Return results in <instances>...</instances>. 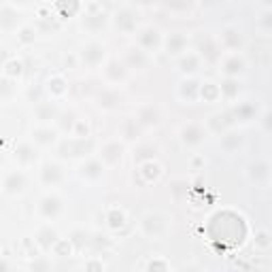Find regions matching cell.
<instances>
[{
    "instance_id": "13",
    "label": "cell",
    "mask_w": 272,
    "mask_h": 272,
    "mask_svg": "<svg viewBox=\"0 0 272 272\" xmlns=\"http://www.w3.org/2000/svg\"><path fill=\"white\" fill-rule=\"evenodd\" d=\"M56 242H58V232L51 226H45V228L38 230V234H36V244H38V247L51 249Z\"/></svg>"
},
{
    "instance_id": "17",
    "label": "cell",
    "mask_w": 272,
    "mask_h": 272,
    "mask_svg": "<svg viewBox=\"0 0 272 272\" xmlns=\"http://www.w3.org/2000/svg\"><path fill=\"white\" fill-rule=\"evenodd\" d=\"M36 113V119H41V121H51V119H56L58 117V107L54 105V102H38V107L34 109Z\"/></svg>"
},
{
    "instance_id": "41",
    "label": "cell",
    "mask_w": 272,
    "mask_h": 272,
    "mask_svg": "<svg viewBox=\"0 0 272 272\" xmlns=\"http://www.w3.org/2000/svg\"><path fill=\"white\" fill-rule=\"evenodd\" d=\"M13 94V85L9 79H3L0 81V98H9Z\"/></svg>"
},
{
    "instance_id": "43",
    "label": "cell",
    "mask_w": 272,
    "mask_h": 272,
    "mask_svg": "<svg viewBox=\"0 0 272 272\" xmlns=\"http://www.w3.org/2000/svg\"><path fill=\"white\" fill-rule=\"evenodd\" d=\"M19 41H21V43L34 41V30H32V28H21V30H19Z\"/></svg>"
},
{
    "instance_id": "42",
    "label": "cell",
    "mask_w": 272,
    "mask_h": 272,
    "mask_svg": "<svg viewBox=\"0 0 272 272\" xmlns=\"http://www.w3.org/2000/svg\"><path fill=\"white\" fill-rule=\"evenodd\" d=\"M60 126H62V130H72V126H75V117L68 113V115H62L60 117Z\"/></svg>"
},
{
    "instance_id": "12",
    "label": "cell",
    "mask_w": 272,
    "mask_h": 272,
    "mask_svg": "<svg viewBox=\"0 0 272 272\" xmlns=\"http://www.w3.org/2000/svg\"><path fill=\"white\" fill-rule=\"evenodd\" d=\"M41 181L45 185H58L60 181H62V168L54 162H49L43 166V170H41Z\"/></svg>"
},
{
    "instance_id": "7",
    "label": "cell",
    "mask_w": 272,
    "mask_h": 272,
    "mask_svg": "<svg viewBox=\"0 0 272 272\" xmlns=\"http://www.w3.org/2000/svg\"><path fill=\"white\" fill-rule=\"evenodd\" d=\"M138 45H140V49L145 51V54H147V51L158 49V45H160V32L155 28H145L138 34Z\"/></svg>"
},
{
    "instance_id": "34",
    "label": "cell",
    "mask_w": 272,
    "mask_h": 272,
    "mask_svg": "<svg viewBox=\"0 0 272 272\" xmlns=\"http://www.w3.org/2000/svg\"><path fill=\"white\" fill-rule=\"evenodd\" d=\"M238 145H240V136L238 134H226L224 140H221V147L226 151H234Z\"/></svg>"
},
{
    "instance_id": "24",
    "label": "cell",
    "mask_w": 272,
    "mask_h": 272,
    "mask_svg": "<svg viewBox=\"0 0 272 272\" xmlns=\"http://www.w3.org/2000/svg\"><path fill=\"white\" fill-rule=\"evenodd\" d=\"M17 26V13L11 7H0V28L11 30Z\"/></svg>"
},
{
    "instance_id": "15",
    "label": "cell",
    "mask_w": 272,
    "mask_h": 272,
    "mask_svg": "<svg viewBox=\"0 0 272 272\" xmlns=\"http://www.w3.org/2000/svg\"><path fill=\"white\" fill-rule=\"evenodd\" d=\"M62 149L68 151L70 155H85L89 149H92V142L87 138H72L70 142H64Z\"/></svg>"
},
{
    "instance_id": "37",
    "label": "cell",
    "mask_w": 272,
    "mask_h": 272,
    "mask_svg": "<svg viewBox=\"0 0 272 272\" xmlns=\"http://www.w3.org/2000/svg\"><path fill=\"white\" fill-rule=\"evenodd\" d=\"M72 130H75V138H87V134H89V128L85 121H75Z\"/></svg>"
},
{
    "instance_id": "47",
    "label": "cell",
    "mask_w": 272,
    "mask_h": 272,
    "mask_svg": "<svg viewBox=\"0 0 272 272\" xmlns=\"http://www.w3.org/2000/svg\"><path fill=\"white\" fill-rule=\"evenodd\" d=\"M185 272H198V270H193V268H187V270H185Z\"/></svg>"
},
{
    "instance_id": "18",
    "label": "cell",
    "mask_w": 272,
    "mask_h": 272,
    "mask_svg": "<svg viewBox=\"0 0 272 272\" xmlns=\"http://www.w3.org/2000/svg\"><path fill=\"white\" fill-rule=\"evenodd\" d=\"M224 72L228 75V79H234L236 75L244 72V60L238 58V56H230V58L224 62Z\"/></svg>"
},
{
    "instance_id": "33",
    "label": "cell",
    "mask_w": 272,
    "mask_h": 272,
    "mask_svg": "<svg viewBox=\"0 0 272 272\" xmlns=\"http://www.w3.org/2000/svg\"><path fill=\"white\" fill-rule=\"evenodd\" d=\"M49 270H51V266H49L47 257H34L30 264V272H49Z\"/></svg>"
},
{
    "instance_id": "14",
    "label": "cell",
    "mask_w": 272,
    "mask_h": 272,
    "mask_svg": "<svg viewBox=\"0 0 272 272\" xmlns=\"http://www.w3.org/2000/svg\"><path fill=\"white\" fill-rule=\"evenodd\" d=\"M115 23H117V28H119V30H123V32H132V30L136 28V15H134L132 11L123 9V11H119L117 15H115Z\"/></svg>"
},
{
    "instance_id": "6",
    "label": "cell",
    "mask_w": 272,
    "mask_h": 272,
    "mask_svg": "<svg viewBox=\"0 0 272 272\" xmlns=\"http://www.w3.org/2000/svg\"><path fill=\"white\" fill-rule=\"evenodd\" d=\"M187 47V36L183 32H175L166 38V54L168 56H181Z\"/></svg>"
},
{
    "instance_id": "22",
    "label": "cell",
    "mask_w": 272,
    "mask_h": 272,
    "mask_svg": "<svg viewBox=\"0 0 272 272\" xmlns=\"http://www.w3.org/2000/svg\"><path fill=\"white\" fill-rule=\"evenodd\" d=\"M107 77L113 81V83H119L126 79V64L117 62V60H111L107 64Z\"/></svg>"
},
{
    "instance_id": "38",
    "label": "cell",
    "mask_w": 272,
    "mask_h": 272,
    "mask_svg": "<svg viewBox=\"0 0 272 272\" xmlns=\"http://www.w3.org/2000/svg\"><path fill=\"white\" fill-rule=\"evenodd\" d=\"M147 272H168V266L162 260H153V262H149Z\"/></svg>"
},
{
    "instance_id": "1",
    "label": "cell",
    "mask_w": 272,
    "mask_h": 272,
    "mask_svg": "<svg viewBox=\"0 0 272 272\" xmlns=\"http://www.w3.org/2000/svg\"><path fill=\"white\" fill-rule=\"evenodd\" d=\"M140 228H142V234H145L147 238H160L166 232V221H164L162 215L151 213V215H147L145 219H142Z\"/></svg>"
},
{
    "instance_id": "23",
    "label": "cell",
    "mask_w": 272,
    "mask_h": 272,
    "mask_svg": "<svg viewBox=\"0 0 272 272\" xmlns=\"http://www.w3.org/2000/svg\"><path fill=\"white\" fill-rule=\"evenodd\" d=\"M198 66H200V60H198L196 54H183V56L179 58V70L181 72L191 75V72L198 70Z\"/></svg>"
},
{
    "instance_id": "44",
    "label": "cell",
    "mask_w": 272,
    "mask_h": 272,
    "mask_svg": "<svg viewBox=\"0 0 272 272\" xmlns=\"http://www.w3.org/2000/svg\"><path fill=\"white\" fill-rule=\"evenodd\" d=\"M9 60H7V49H3L0 47V68H5V64H7Z\"/></svg>"
},
{
    "instance_id": "21",
    "label": "cell",
    "mask_w": 272,
    "mask_h": 272,
    "mask_svg": "<svg viewBox=\"0 0 272 272\" xmlns=\"http://www.w3.org/2000/svg\"><path fill=\"white\" fill-rule=\"evenodd\" d=\"M268 175H270V168L266 162H255L249 168V177H251V181H255V183H266Z\"/></svg>"
},
{
    "instance_id": "30",
    "label": "cell",
    "mask_w": 272,
    "mask_h": 272,
    "mask_svg": "<svg viewBox=\"0 0 272 272\" xmlns=\"http://www.w3.org/2000/svg\"><path fill=\"white\" fill-rule=\"evenodd\" d=\"M181 98L196 100V98H198V83H196V81H185V83H181Z\"/></svg>"
},
{
    "instance_id": "25",
    "label": "cell",
    "mask_w": 272,
    "mask_h": 272,
    "mask_svg": "<svg viewBox=\"0 0 272 272\" xmlns=\"http://www.w3.org/2000/svg\"><path fill=\"white\" fill-rule=\"evenodd\" d=\"M32 136H34V142H38V145H51L56 140V132L51 128H36Z\"/></svg>"
},
{
    "instance_id": "29",
    "label": "cell",
    "mask_w": 272,
    "mask_h": 272,
    "mask_svg": "<svg viewBox=\"0 0 272 272\" xmlns=\"http://www.w3.org/2000/svg\"><path fill=\"white\" fill-rule=\"evenodd\" d=\"M140 134V126H138V121L136 119H126L123 121V136H126V140H134L136 136Z\"/></svg>"
},
{
    "instance_id": "40",
    "label": "cell",
    "mask_w": 272,
    "mask_h": 272,
    "mask_svg": "<svg viewBox=\"0 0 272 272\" xmlns=\"http://www.w3.org/2000/svg\"><path fill=\"white\" fill-rule=\"evenodd\" d=\"M255 244L257 247H262V249H268V244H270V238H268V232H257V236H255Z\"/></svg>"
},
{
    "instance_id": "20",
    "label": "cell",
    "mask_w": 272,
    "mask_h": 272,
    "mask_svg": "<svg viewBox=\"0 0 272 272\" xmlns=\"http://www.w3.org/2000/svg\"><path fill=\"white\" fill-rule=\"evenodd\" d=\"M102 172H105V166H102V162H98V160H89V162H85V164L81 166V175H83L85 179L96 181V179L102 177Z\"/></svg>"
},
{
    "instance_id": "8",
    "label": "cell",
    "mask_w": 272,
    "mask_h": 272,
    "mask_svg": "<svg viewBox=\"0 0 272 272\" xmlns=\"http://www.w3.org/2000/svg\"><path fill=\"white\" fill-rule=\"evenodd\" d=\"M123 155V145H119V142H107L105 147H102V162L109 164V166H115Z\"/></svg>"
},
{
    "instance_id": "45",
    "label": "cell",
    "mask_w": 272,
    "mask_h": 272,
    "mask_svg": "<svg viewBox=\"0 0 272 272\" xmlns=\"http://www.w3.org/2000/svg\"><path fill=\"white\" fill-rule=\"evenodd\" d=\"M264 128L270 130V113H264Z\"/></svg>"
},
{
    "instance_id": "5",
    "label": "cell",
    "mask_w": 272,
    "mask_h": 272,
    "mask_svg": "<svg viewBox=\"0 0 272 272\" xmlns=\"http://www.w3.org/2000/svg\"><path fill=\"white\" fill-rule=\"evenodd\" d=\"M60 213H62V200L58 196L49 193V196H45L41 200V215L45 219H56Z\"/></svg>"
},
{
    "instance_id": "31",
    "label": "cell",
    "mask_w": 272,
    "mask_h": 272,
    "mask_svg": "<svg viewBox=\"0 0 272 272\" xmlns=\"http://www.w3.org/2000/svg\"><path fill=\"white\" fill-rule=\"evenodd\" d=\"M5 72H7V77L9 79H15V77H19L21 72H23V64L19 62V60H9L7 64H5Z\"/></svg>"
},
{
    "instance_id": "11",
    "label": "cell",
    "mask_w": 272,
    "mask_h": 272,
    "mask_svg": "<svg viewBox=\"0 0 272 272\" xmlns=\"http://www.w3.org/2000/svg\"><path fill=\"white\" fill-rule=\"evenodd\" d=\"M105 23H107V15L102 11H89V13H85L83 15V28L85 30H92V32H96V30H102L105 28Z\"/></svg>"
},
{
    "instance_id": "26",
    "label": "cell",
    "mask_w": 272,
    "mask_h": 272,
    "mask_svg": "<svg viewBox=\"0 0 272 272\" xmlns=\"http://www.w3.org/2000/svg\"><path fill=\"white\" fill-rule=\"evenodd\" d=\"M119 100H121V96L115 92V89H107V92H102V94L98 96V105L105 107V109H113Z\"/></svg>"
},
{
    "instance_id": "19",
    "label": "cell",
    "mask_w": 272,
    "mask_h": 272,
    "mask_svg": "<svg viewBox=\"0 0 272 272\" xmlns=\"http://www.w3.org/2000/svg\"><path fill=\"white\" fill-rule=\"evenodd\" d=\"M221 43L228 49H240L242 47V34L236 28H226L221 34Z\"/></svg>"
},
{
    "instance_id": "16",
    "label": "cell",
    "mask_w": 272,
    "mask_h": 272,
    "mask_svg": "<svg viewBox=\"0 0 272 272\" xmlns=\"http://www.w3.org/2000/svg\"><path fill=\"white\" fill-rule=\"evenodd\" d=\"M15 158L21 166H28L36 160V151H34V147L30 145V142H21V145L15 147Z\"/></svg>"
},
{
    "instance_id": "28",
    "label": "cell",
    "mask_w": 272,
    "mask_h": 272,
    "mask_svg": "<svg viewBox=\"0 0 272 272\" xmlns=\"http://www.w3.org/2000/svg\"><path fill=\"white\" fill-rule=\"evenodd\" d=\"M234 115H236L240 121H249V119L255 117V107L251 105V102H244V105H238V107H236Z\"/></svg>"
},
{
    "instance_id": "4",
    "label": "cell",
    "mask_w": 272,
    "mask_h": 272,
    "mask_svg": "<svg viewBox=\"0 0 272 272\" xmlns=\"http://www.w3.org/2000/svg\"><path fill=\"white\" fill-rule=\"evenodd\" d=\"M181 140H183V145L187 147H196L204 140V130L200 123H187L183 126V130H181Z\"/></svg>"
},
{
    "instance_id": "46",
    "label": "cell",
    "mask_w": 272,
    "mask_h": 272,
    "mask_svg": "<svg viewBox=\"0 0 272 272\" xmlns=\"http://www.w3.org/2000/svg\"><path fill=\"white\" fill-rule=\"evenodd\" d=\"M0 272H9V264L5 260H0Z\"/></svg>"
},
{
    "instance_id": "3",
    "label": "cell",
    "mask_w": 272,
    "mask_h": 272,
    "mask_svg": "<svg viewBox=\"0 0 272 272\" xmlns=\"http://www.w3.org/2000/svg\"><path fill=\"white\" fill-rule=\"evenodd\" d=\"M3 189L11 196H15V193H21L26 189V175L21 170H11L5 175L3 179Z\"/></svg>"
},
{
    "instance_id": "32",
    "label": "cell",
    "mask_w": 272,
    "mask_h": 272,
    "mask_svg": "<svg viewBox=\"0 0 272 272\" xmlns=\"http://www.w3.org/2000/svg\"><path fill=\"white\" fill-rule=\"evenodd\" d=\"M198 92H200L202 98H206V100H217V98H219V87L213 85V83H204L202 87H198Z\"/></svg>"
},
{
    "instance_id": "9",
    "label": "cell",
    "mask_w": 272,
    "mask_h": 272,
    "mask_svg": "<svg viewBox=\"0 0 272 272\" xmlns=\"http://www.w3.org/2000/svg\"><path fill=\"white\" fill-rule=\"evenodd\" d=\"M138 126H145V128H151V126H158L160 123V111L158 107L153 105H147L138 111V117H136Z\"/></svg>"
},
{
    "instance_id": "35",
    "label": "cell",
    "mask_w": 272,
    "mask_h": 272,
    "mask_svg": "<svg viewBox=\"0 0 272 272\" xmlns=\"http://www.w3.org/2000/svg\"><path fill=\"white\" fill-rule=\"evenodd\" d=\"M123 221H126V217H123V213H121V211H111V213H109V226H111L113 230L121 228V226H123Z\"/></svg>"
},
{
    "instance_id": "27",
    "label": "cell",
    "mask_w": 272,
    "mask_h": 272,
    "mask_svg": "<svg viewBox=\"0 0 272 272\" xmlns=\"http://www.w3.org/2000/svg\"><path fill=\"white\" fill-rule=\"evenodd\" d=\"M238 94V81L236 79H226L221 83V87H219V96L224 98H234Z\"/></svg>"
},
{
    "instance_id": "10",
    "label": "cell",
    "mask_w": 272,
    "mask_h": 272,
    "mask_svg": "<svg viewBox=\"0 0 272 272\" xmlns=\"http://www.w3.org/2000/svg\"><path fill=\"white\" fill-rule=\"evenodd\" d=\"M147 54L140 47H130L126 51V66L130 68H145L147 66Z\"/></svg>"
},
{
    "instance_id": "39",
    "label": "cell",
    "mask_w": 272,
    "mask_h": 272,
    "mask_svg": "<svg viewBox=\"0 0 272 272\" xmlns=\"http://www.w3.org/2000/svg\"><path fill=\"white\" fill-rule=\"evenodd\" d=\"M85 272H105V264L100 260H89L85 264Z\"/></svg>"
},
{
    "instance_id": "2",
    "label": "cell",
    "mask_w": 272,
    "mask_h": 272,
    "mask_svg": "<svg viewBox=\"0 0 272 272\" xmlns=\"http://www.w3.org/2000/svg\"><path fill=\"white\" fill-rule=\"evenodd\" d=\"M107 56V49L105 45H100V43H87L81 51V62L85 64V66H98V64L105 60Z\"/></svg>"
},
{
    "instance_id": "36",
    "label": "cell",
    "mask_w": 272,
    "mask_h": 272,
    "mask_svg": "<svg viewBox=\"0 0 272 272\" xmlns=\"http://www.w3.org/2000/svg\"><path fill=\"white\" fill-rule=\"evenodd\" d=\"M49 87V92H54V94H62L64 89H66V83H64V79H60V77H54V79H49V83H47Z\"/></svg>"
}]
</instances>
